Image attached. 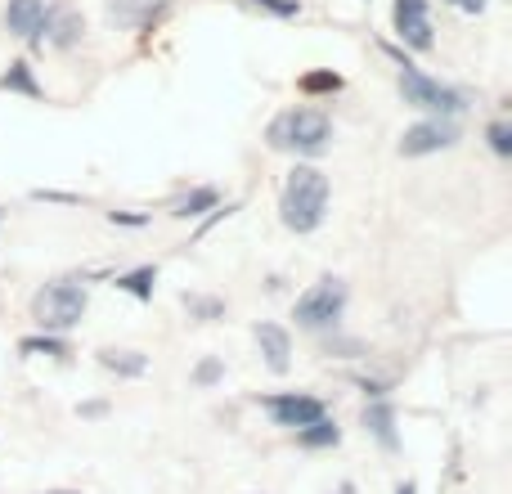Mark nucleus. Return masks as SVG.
Here are the masks:
<instances>
[{
    "label": "nucleus",
    "instance_id": "nucleus-1",
    "mask_svg": "<svg viewBox=\"0 0 512 494\" xmlns=\"http://www.w3.org/2000/svg\"><path fill=\"white\" fill-rule=\"evenodd\" d=\"M283 225L292 234H310L324 225L328 212V176L319 167H292L288 180H283Z\"/></svg>",
    "mask_w": 512,
    "mask_h": 494
},
{
    "label": "nucleus",
    "instance_id": "nucleus-2",
    "mask_svg": "<svg viewBox=\"0 0 512 494\" xmlns=\"http://www.w3.org/2000/svg\"><path fill=\"white\" fill-rule=\"evenodd\" d=\"M328 135H333V122H328L319 108H288V113H279V117L270 122L265 140H270V149L319 153V149L328 144Z\"/></svg>",
    "mask_w": 512,
    "mask_h": 494
},
{
    "label": "nucleus",
    "instance_id": "nucleus-3",
    "mask_svg": "<svg viewBox=\"0 0 512 494\" xmlns=\"http://www.w3.org/2000/svg\"><path fill=\"white\" fill-rule=\"evenodd\" d=\"M86 288L72 279H54L45 283L41 292H36L32 301V319L45 328V333H68L72 324H81V315H86Z\"/></svg>",
    "mask_w": 512,
    "mask_h": 494
},
{
    "label": "nucleus",
    "instance_id": "nucleus-4",
    "mask_svg": "<svg viewBox=\"0 0 512 494\" xmlns=\"http://www.w3.org/2000/svg\"><path fill=\"white\" fill-rule=\"evenodd\" d=\"M400 95H405V104L423 108V113H441V117L463 113V95H459V90H450V86H441V81L423 77L414 63H405V68H400Z\"/></svg>",
    "mask_w": 512,
    "mask_h": 494
},
{
    "label": "nucleus",
    "instance_id": "nucleus-5",
    "mask_svg": "<svg viewBox=\"0 0 512 494\" xmlns=\"http://www.w3.org/2000/svg\"><path fill=\"white\" fill-rule=\"evenodd\" d=\"M346 310V283L342 279H319L310 292L297 297V324L301 328H328L337 324Z\"/></svg>",
    "mask_w": 512,
    "mask_h": 494
},
{
    "label": "nucleus",
    "instance_id": "nucleus-6",
    "mask_svg": "<svg viewBox=\"0 0 512 494\" xmlns=\"http://www.w3.org/2000/svg\"><path fill=\"white\" fill-rule=\"evenodd\" d=\"M261 405H265V414H270L274 423H279V427H292V432L328 414L324 400H319V396H306V391H279V396H265Z\"/></svg>",
    "mask_w": 512,
    "mask_h": 494
},
{
    "label": "nucleus",
    "instance_id": "nucleus-7",
    "mask_svg": "<svg viewBox=\"0 0 512 494\" xmlns=\"http://www.w3.org/2000/svg\"><path fill=\"white\" fill-rule=\"evenodd\" d=\"M454 140H459L454 122H418V126H409V131L400 135V153H405V158H423V153L450 149Z\"/></svg>",
    "mask_w": 512,
    "mask_h": 494
},
{
    "label": "nucleus",
    "instance_id": "nucleus-8",
    "mask_svg": "<svg viewBox=\"0 0 512 494\" xmlns=\"http://www.w3.org/2000/svg\"><path fill=\"white\" fill-rule=\"evenodd\" d=\"M396 32L414 50H432V23H427V0H396Z\"/></svg>",
    "mask_w": 512,
    "mask_h": 494
},
{
    "label": "nucleus",
    "instance_id": "nucleus-9",
    "mask_svg": "<svg viewBox=\"0 0 512 494\" xmlns=\"http://www.w3.org/2000/svg\"><path fill=\"white\" fill-rule=\"evenodd\" d=\"M45 18H50L45 0H9L5 5V27L14 36H27V41H36L45 32Z\"/></svg>",
    "mask_w": 512,
    "mask_h": 494
},
{
    "label": "nucleus",
    "instance_id": "nucleus-10",
    "mask_svg": "<svg viewBox=\"0 0 512 494\" xmlns=\"http://www.w3.org/2000/svg\"><path fill=\"white\" fill-rule=\"evenodd\" d=\"M256 346H261V355H265V364H270L274 373H288V355H292V337H288V328H279V324H256Z\"/></svg>",
    "mask_w": 512,
    "mask_h": 494
},
{
    "label": "nucleus",
    "instance_id": "nucleus-11",
    "mask_svg": "<svg viewBox=\"0 0 512 494\" xmlns=\"http://www.w3.org/2000/svg\"><path fill=\"white\" fill-rule=\"evenodd\" d=\"M342 441V427L333 423V418H315V423L297 427V445H306V450H333V445Z\"/></svg>",
    "mask_w": 512,
    "mask_h": 494
},
{
    "label": "nucleus",
    "instance_id": "nucleus-12",
    "mask_svg": "<svg viewBox=\"0 0 512 494\" xmlns=\"http://www.w3.org/2000/svg\"><path fill=\"white\" fill-rule=\"evenodd\" d=\"M364 427H369V432L382 441V450H396V445H400V436H396V414H391V405L364 409Z\"/></svg>",
    "mask_w": 512,
    "mask_h": 494
},
{
    "label": "nucleus",
    "instance_id": "nucleus-13",
    "mask_svg": "<svg viewBox=\"0 0 512 494\" xmlns=\"http://www.w3.org/2000/svg\"><path fill=\"white\" fill-rule=\"evenodd\" d=\"M99 364H104L108 373H117V378H140V373L149 369V355H140V351H99Z\"/></svg>",
    "mask_w": 512,
    "mask_h": 494
},
{
    "label": "nucleus",
    "instance_id": "nucleus-14",
    "mask_svg": "<svg viewBox=\"0 0 512 494\" xmlns=\"http://www.w3.org/2000/svg\"><path fill=\"white\" fill-rule=\"evenodd\" d=\"M153 279H158V270H153V265H140V270L122 274V279H117V288L131 292V297H140V301H149L153 297Z\"/></svg>",
    "mask_w": 512,
    "mask_h": 494
},
{
    "label": "nucleus",
    "instance_id": "nucleus-15",
    "mask_svg": "<svg viewBox=\"0 0 512 494\" xmlns=\"http://www.w3.org/2000/svg\"><path fill=\"white\" fill-rule=\"evenodd\" d=\"M0 90H18V95L41 99V86L32 81V68H27V63H9V72L0 77Z\"/></svg>",
    "mask_w": 512,
    "mask_h": 494
},
{
    "label": "nucleus",
    "instance_id": "nucleus-16",
    "mask_svg": "<svg viewBox=\"0 0 512 494\" xmlns=\"http://www.w3.org/2000/svg\"><path fill=\"white\" fill-rule=\"evenodd\" d=\"M45 27H54V45H72L77 41V32H81V18L77 14H59L54 23L45 18Z\"/></svg>",
    "mask_w": 512,
    "mask_h": 494
},
{
    "label": "nucleus",
    "instance_id": "nucleus-17",
    "mask_svg": "<svg viewBox=\"0 0 512 494\" xmlns=\"http://www.w3.org/2000/svg\"><path fill=\"white\" fill-rule=\"evenodd\" d=\"M203 207H216V189H198V194H189L185 203H176V216H198Z\"/></svg>",
    "mask_w": 512,
    "mask_h": 494
},
{
    "label": "nucleus",
    "instance_id": "nucleus-18",
    "mask_svg": "<svg viewBox=\"0 0 512 494\" xmlns=\"http://www.w3.org/2000/svg\"><path fill=\"white\" fill-rule=\"evenodd\" d=\"M221 378H225V364H221V360H203V364L194 369V382H198V387H216Z\"/></svg>",
    "mask_w": 512,
    "mask_h": 494
},
{
    "label": "nucleus",
    "instance_id": "nucleus-19",
    "mask_svg": "<svg viewBox=\"0 0 512 494\" xmlns=\"http://www.w3.org/2000/svg\"><path fill=\"white\" fill-rule=\"evenodd\" d=\"M23 351H45V355H68V346L54 342V337H27Z\"/></svg>",
    "mask_w": 512,
    "mask_h": 494
},
{
    "label": "nucleus",
    "instance_id": "nucleus-20",
    "mask_svg": "<svg viewBox=\"0 0 512 494\" xmlns=\"http://www.w3.org/2000/svg\"><path fill=\"white\" fill-rule=\"evenodd\" d=\"M490 144H495L499 158H508V153H512V135H508V126H504V122L490 126Z\"/></svg>",
    "mask_w": 512,
    "mask_h": 494
},
{
    "label": "nucleus",
    "instance_id": "nucleus-21",
    "mask_svg": "<svg viewBox=\"0 0 512 494\" xmlns=\"http://www.w3.org/2000/svg\"><path fill=\"white\" fill-rule=\"evenodd\" d=\"M301 86H306V90H337V86H342V81H337L333 72H315V77H306V81H301Z\"/></svg>",
    "mask_w": 512,
    "mask_h": 494
},
{
    "label": "nucleus",
    "instance_id": "nucleus-22",
    "mask_svg": "<svg viewBox=\"0 0 512 494\" xmlns=\"http://www.w3.org/2000/svg\"><path fill=\"white\" fill-rule=\"evenodd\" d=\"M189 301V297H185ZM189 310H198L203 319H212V315H221V301H189Z\"/></svg>",
    "mask_w": 512,
    "mask_h": 494
},
{
    "label": "nucleus",
    "instance_id": "nucleus-23",
    "mask_svg": "<svg viewBox=\"0 0 512 494\" xmlns=\"http://www.w3.org/2000/svg\"><path fill=\"white\" fill-rule=\"evenodd\" d=\"M454 9H463V14H481L486 9V0H450Z\"/></svg>",
    "mask_w": 512,
    "mask_h": 494
},
{
    "label": "nucleus",
    "instance_id": "nucleus-24",
    "mask_svg": "<svg viewBox=\"0 0 512 494\" xmlns=\"http://www.w3.org/2000/svg\"><path fill=\"white\" fill-rule=\"evenodd\" d=\"M261 5H270L274 14H292V9H297V0H261Z\"/></svg>",
    "mask_w": 512,
    "mask_h": 494
},
{
    "label": "nucleus",
    "instance_id": "nucleus-25",
    "mask_svg": "<svg viewBox=\"0 0 512 494\" xmlns=\"http://www.w3.org/2000/svg\"><path fill=\"white\" fill-rule=\"evenodd\" d=\"M396 494H418V486H414V481H400Z\"/></svg>",
    "mask_w": 512,
    "mask_h": 494
},
{
    "label": "nucleus",
    "instance_id": "nucleus-26",
    "mask_svg": "<svg viewBox=\"0 0 512 494\" xmlns=\"http://www.w3.org/2000/svg\"><path fill=\"white\" fill-rule=\"evenodd\" d=\"M333 494H360V490H355V481H342V486H337Z\"/></svg>",
    "mask_w": 512,
    "mask_h": 494
},
{
    "label": "nucleus",
    "instance_id": "nucleus-27",
    "mask_svg": "<svg viewBox=\"0 0 512 494\" xmlns=\"http://www.w3.org/2000/svg\"><path fill=\"white\" fill-rule=\"evenodd\" d=\"M50 494H81V490H50Z\"/></svg>",
    "mask_w": 512,
    "mask_h": 494
}]
</instances>
